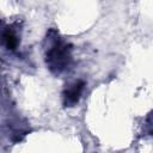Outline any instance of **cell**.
Instances as JSON below:
<instances>
[{
  "label": "cell",
  "instance_id": "7a4b0ae2",
  "mask_svg": "<svg viewBox=\"0 0 153 153\" xmlns=\"http://www.w3.org/2000/svg\"><path fill=\"white\" fill-rule=\"evenodd\" d=\"M84 85H85L84 81H76L73 85H71L68 88L65 90L63 104L66 106H74L79 102L81 93H82V90H84Z\"/></svg>",
  "mask_w": 153,
  "mask_h": 153
},
{
  "label": "cell",
  "instance_id": "3957f363",
  "mask_svg": "<svg viewBox=\"0 0 153 153\" xmlns=\"http://www.w3.org/2000/svg\"><path fill=\"white\" fill-rule=\"evenodd\" d=\"M1 38L8 49H16V47L18 44V38H17V35L12 30H10V29L5 30L1 35Z\"/></svg>",
  "mask_w": 153,
  "mask_h": 153
},
{
  "label": "cell",
  "instance_id": "6da1fadb",
  "mask_svg": "<svg viewBox=\"0 0 153 153\" xmlns=\"http://www.w3.org/2000/svg\"><path fill=\"white\" fill-rule=\"evenodd\" d=\"M71 61L72 55L69 45L60 38H54L45 51V62L49 69L55 74H60L68 68Z\"/></svg>",
  "mask_w": 153,
  "mask_h": 153
}]
</instances>
